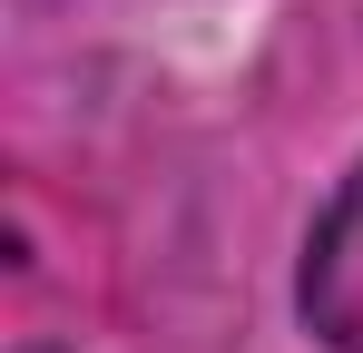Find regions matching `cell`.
<instances>
[{
	"label": "cell",
	"mask_w": 363,
	"mask_h": 353,
	"mask_svg": "<svg viewBox=\"0 0 363 353\" xmlns=\"http://www.w3.org/2000/svg\"><path fill=\"white\" fill-rule=\"evenodd\" d=\"M304 324L334 353H363V176L324 206V226L304 245Z\"/></svg>",
	"instance_id": "6da1fadb"
}]
</instances>
